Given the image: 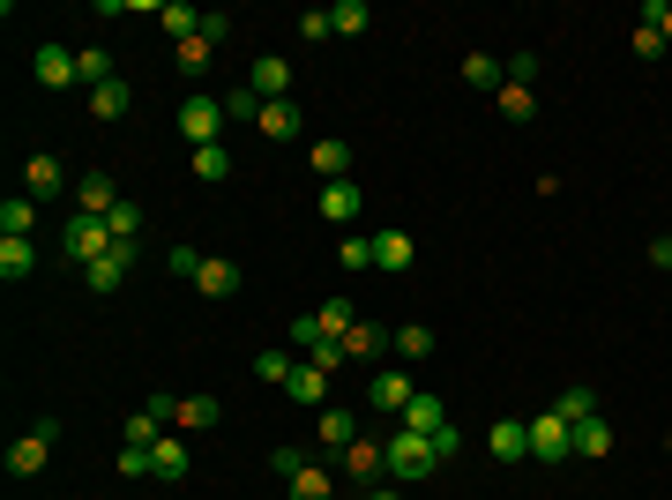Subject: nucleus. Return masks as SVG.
<instances>
[{
	"instance_id": "obj_14",
	"label": "nucleus",
	"mask_w": 672,
	"mask_h": 500,
	"mask_svg": "<svg viewBox=\"0 0 672 500\" xmlns=\"http://www.w3.org/2000/svg\"><path fill=\"white\" fill-rule=\"evenodd\" d=\"M23 187H31V202H60V195H68L60 158H31V165H23Z\"/></svg>"
},
{
	"instance_id": "obj_11",
	"label": "nucleus",
	"mask_w": 672,
	"mask_h": 500,
	"mask_svg": "<svg viewBox=\"0 0 672 500\" xmlns=\"http://www.w3.org/2000/svg\"><path fill=\"white\" fill-rule=\"evenodd\" d=\"M31 75H38V90H68V83H76V53L45 38L38 53H31Z\"/></svg>"
},
{
	"instance_id": "obj_38",
	"label": "nucleus",
	"mask_w": 672,
	"mask_h": 500,
	"mask_svg": "<svg viewBox=\"0 0 672 500\" xmlns=\"http://www.w3.org/2000/svg\"><path fill=\"white\" fill-rule=\"evenodd\" d=\"M336 269H374V240L344 232V240H336Z\"/></svg>"
},
{
	"instance_id": "obj_49",
	"label": "nucleus",
	"mask_w": 672,
	"mask_h": 500,
	"mask_svg": "<svg viewBox=\"0 0 672 500\" xmlns=\"http://www.w3.org/2000/svg\"><path fill=\"white\" fill-rule=\"evenodd\" d=\"M299 463H306V456H299V449H269V470H277V478H292Z\"/></svg>"
},
{
	"instance_id": "obj_43",
	"label": "nucleus",
	"mask_w": 672,
	"mask_h": 500,
	"mask_svg": "<svg viewBox=\"0 0 672 500\" xmlns=\"http://www.w3.org/2000/svg\"><path fill=\"white\" fill-rule=\"evenodd\" d=\"M105 224H113V240H142V209H135V202H120Z\"/></svg>"
},
{
	"instance_id": "obj_16",
	"label": "nucleus",
	"mask_w": 672,
	"mask_h": 500,
	"mask_svg": "<svg viewBox=\"0 0 672 500\" xmlns=\"http://www.w3.org/2000/svg\"><path fill=\"white\" fill-rule=\"evenodd\" d=\"M359 209H367V187H359V179H329V187H322V217H329V224H351Z\"/></svg>"
},
{
	"instance_id": "obj_19",
	"label": "nucleus",
	"mask_w": 672,
	"mask_h": 500,
	"mask_svg": "<svg viewBox=\"0 0 672 500\" xmlns=\"http://www.w3.org/2000/svg\"><path fill=\"white\" fill-rule=\"evenodd\" d=\"M374 269H389V277H396V269H412V232L381 224V232H374Z\"/></svg>"
},
{
	"instance_id": "obj_26",
	"label": "nucleus",
	"mask_w": 672,
	"mask_h": 500,
	"mask_svg": "<svg viewBox=\"0 0 672 500\" xmlns=\"http://www.w3.org/2000/svg\"><path fill=\"white\" fill-rule=\"evenodd\" d=\"M285 493H292V500H329V493H336V478L322 470V463H299L292 478H285Z\"/></svg>"
},
{
	"instance_id": "obj_35",
	"label": "nucleus",
	"mask_w": 672,
	"mask_h": 500,
	"mask_svg": "<svg viewBox=\"0 0 672 500\" xmlns=\"http://www.w3.org/2000/svg\"><path fill=\"white\" fill-rule=\"evenodd\" d=\"M329 23H336V38H359V31H374V8L367 0H336Z\"/></svg>"
},
{
	"instance_id": "obj_44",
	"label": "nucleus",
	"mask_w": 672,
	"mask_h": 500,
	"mask_svg": "<svg viewBox=\"0 0 672 500\" xmlns=\"http://www.w3.org/2000/svg\"><path fill=\"white\" fill-rule=\"evenodd\" d=\"M210 68V38H187L179 45V75H202Z\"/></svg>"
},
{
	"instance_id": "obj_6",
	"label": "nucleus",
	"mask_w": 672,
	"mask_h": 500,
	"mask_svg": "<svg viewBox=\"0 0 672 500\" xmlns=\"http://www.w3.org/2000/svg\"><path fill=\"white\" fill-rule=\"evenodd\" d=\"M68 254H76V261H105V254H113V224H105V217H68Z\"/></svg>"
},
{
	"instance_id": "obj_28",
	"label": "nucleus",
	"mask_w": 672,
	"mask_h": 500,
	"mask_svg": "<svg viewBox=\"0 0 672 500\" xmlns=\"http://www.w3.org/2000/svg\"><path fill=\"white\" fill-rule=\"evenodd\" d=\"M292 374H299V351H292V344H277V351H254V381H277V388H285Z\"/></svg>"
},
{
	"instance_id": "obj_24",
	"label": "nucleus",
	"mask_w": 672,
	"mask_h": 500,
	"mask_svg": "<svg viewBox=\"0 0 672 500\" xmlns=\"http://www.w3.org/2000/svg\"><path fill=\"white\" fill-rule=\"evenodd\" d=\"M389 344H396V336L381 329V322H367V314H359V329L344 336V359H381V351H389Z\"/></svg>"
},
{
	"instance_id": "obj_18",
	"label": "nucleus",
	"mask_w": 672,
	"mask_h": 500,
	"mask_svg": "<svg viewBox=\"0 0 672 500\" xmlns=\"http://www.w3.org/2000/svg\"><path fill=\"white\" fill-rule=\"evenodd\" d=\"M306 322H314V336H336V344H344V336L359 329V306H351V299H322Z\"/></svg>"
},
{
	"instance_id": "obj_8",
	"label": "nucleus",
	"mask_w": 672,
	"mask_h": 500,
	"mask_svg": "<svg viewBox=\"0 0 672 500\" xmlns=\"http://www.w3.org/2000/svg\"><path fill=\"white\" fill-rule=\"evenodd\" d=\"M359 433H367V426H359V411H344V404H329V411L314 418V449H329V456H344Z\"/></svg>"
},
{
	"instance_id": "obj_33",
	"label": "nucleus",
	"mask_w": 672,
	"mask_h": 500,
	"mask_svg": "<svg viewBox=\"0 0 672 500\" xmlns=\"http://www.w3.org/2000/svg\"><path fill=\"white\" fill-rule=\"evenodd\" d=\"M576 456H613V418H605V411L576 426Z\"/></svg>"
},
{
	"instance_id": "obj_20",
	"label": "nucleus",
	"mask_w": 672,
	"mask_h": 500,
	"mask_svg": "<svg viewBox=\"0 0 672 500\" xmlns=\"http://www.w3.org/2000/svg\"><path fill=\"white\" fill-rule=\"evenodd\" d=\"M217 418H224V404H217V396H179V411H172V426H179V433H210Z\"/></svg>"
},
{
	"instance_id": "obj_4",
	"label": "nucleus",
	"mask_w": 672,
	"mask_h": 500,
	"mask_svg": "<svg viewBox=\"0 0 672 500\" xmlns=\"http://www.w3.org/2000/svg\"><path fill=\"white\" fill-rule=\"evenodd\" d=\"M568 456H576V426H568L560 411H538L531 418V463L553 470V463H568Z\"/></svg>"
},
{
	"instance_id": "obj_30",
	"label": "nucleus",
	"mask_w": 672,
	"mask_h": 500,
	"mask_svg": "<svg viewBox=\"0 0 672 500\" xmlns=\"http://www.w3.org/2000/svg\"><path fill=\"white\" fill-rule=\"evenodd\" d=\"M314 179H351V142H314Z\"/></svg>"
},
{
	"instance_id": "obj_51",
	"label": "nucleus",
	"mask_w": 672,
	"mask_h": 500,
	"mask_svg": "<svg viewBox=\"0 0 672 500\" xmlns=\"http://www.w3.org/2000/svg\"><path fill=\"white\" fill-rule=\"evenodd\" d=\"M367 500H404V486H389V478H381V486H367Z\"/></svg>"
},
{
	"instance_id": "obj_47",
	"label": "nucleus",
	"mask_w": 672,
	"mask_h": 500,
	"mask_svg": "<svg viewBox=\"0 0 672 500\" xmlns=\"http://www.w3.org/2000/svg\"><path fill=\"white\" fill-rule=\"evenodd\" d=\"M120 478H150V449L127 441V449H120Z\"/></svg>"
},
{
	"instance_id": "obj_48",
	"label": "nucleus",
	"mask_w": 672,
	"mask_h": 500,
	"mask_svg": "<svg viewBox=\"0 0 672 500\" xmlns=\"http://www.w3.org/2000/svg\"><path fill=\"white\" fill-rule=\"evenodd\" d=\"M642 23H650V31L672 45V8H665V0H650V8H642Z\"/></svg>"
},
{
	"instance_id": "obj_9",
	"label": "nucleus",
	"mask_w": 672,
	"mask_h": 500,
	"mask_svg": "<svg viewBox=\"0 0 672 500\" xmlns=\"http://www.w3.org/2000/svg\"><path fill=\"white\" fill-rule=\"evenodd\" d=\"M127 261H135V240H113V254H105V261H90V269H83V284H90L97 299H113V292L127 284Z\"/></svg>"
},
{
	"instance_id": "obj_29",
	"label": "nucleus",
	"mask_w": 672,
	"mask_h": 500,
	"mask_svg": "<svg viewBox=\"0 0 672 500\" xmlns=\"http://www.w3.org/2000/svg\"><path fill=\"white\" fill-rule=\"evenodd\" d=\"M127 105H135V83H120V75L105 90H90V113H97V120H127Z\"/></svg>"
},
{
	"instance_id": "obj_17",
	"label": "nucleus",
	"mask_w": 672,
	"mask_h": 500,
	"mask_svg": "<svg viewBox=\"0 0 672 500\" xmlns=\"http://www.w3.org/2000/svg\"><path fill=\"white\" fill-rule=\"evenodd\" d=\"M285 396H292V404H306V411H329V374L299 359V374L285 381Z\"/></svg>"
},
{
	"instance_id": "obj_36",
	"label": "nucleus",
	"mask_w": 672,
	"mask_h": 500,
	"mask_svg": "<svg viewBox=\"0 0 672 500\" xmlns=\"http://www.w3.org/2000/svg\"><path fill=\"white\" fill-rule=\"evenodd\" d=\"M553 411L568 418V426H583V418H598V388H590V381H576V388H560V404H553Z\"/></svg>"
},
{
	"instance_id": "obj_23",
	"label": "nucleus",
	"mask_w": 672,
	"mask_h": 500,
	"mask_svg": "<svg viewBox=\"0 0 672 500\" xmlns=\"http://www.w3.org/2000/svg\"><path fill=\"white\" fill-rule=\"evenodd\" d=\"M254 135H269V142H292V135H299V105H292V97L262 105V120H254Z\"/></svg>"
},
{
	"instance_id": "obj_3",
	"label": "nucleus",
	"mask_w": 672,
	"mask_h": 500,
	"mask_svg": "<svg viewBox=\"0 0 672 500\" xmlns=\"http://www.w3.org/2000/svg\"><path fill=\"white\" fill-rule=\"evenodd\" d=\"M172 120H179V135H187L195 150H210L217 135H224V97H202V90H195V97H179Z\"/></svg>"
},
{
	"instance_id": "obj_39",
	"label": "nucleus",
	"mask_w": 672,
	"mask_h": 500,
	"mask_svg": "<svg viewBox=\"0 0 672 500\" xmlns=\"http://www.w3.org/2000/svg\"><path fill=\"white\" fill-rule=\"evenodd\" d=\"M396 351H404V359H433V329H426V322H404V329H396Z\"/></svg>"
},
{
	"instance_id": "obj_40",
	"label": "nucleus",
	"mask_w": 672,
	"mask_h": 500,
	"mask_svg": "<svg viewBox=\"0 0 672 500\" xmlns=\"http://www.w3.org/2000/svg\"><path fill=\"white\" fill-rule=\"evenodd\" d=\"M299 359H306V367H322V374H336V367H344V344H336V336H314Z\"/></svg>"
},
{
	"instance_id": "obj_50",
	"label": "nucleus",
	"mask_w": 672,
	"mask_h": 500,
	"mask_svg": "<svg viewBox=\"0 0 672 500\" xmlns=\"http://www.w3.org/2000/svg\"><path fill=\"white\" fill-rule=\"evenodd\" d=\"M650 261H658V269L672 277V240H650Z\"/></svg>"
},
{
	"instance_id": "obj_7",
	"label": "nucleus",
	"mask_w": 672,
	"mask_h": 500,
	"mask_svg": "<svg viewBox=\"0 0 672 500\" xmlns=\"http://www.w3.org/2000/svg\"><path fill=\"white\" fill-rule=\"evenodd\" d=\"M247 90H254V97H262V105H277V97H292V60H285V53H262V60H254V68H247Z\"/></svg>"
},
{
	"instance_id": "obj_31",
	"label": "nucleus",
	"mask_w": 672,
	"mask_h": 500,
	"mask_svg": "<svg viewBox=\"0 0 672 500\" xmlns=\"http://www.w3.org/2000/svg\"><path fill=\"white\" fill-rule=\"evenodd\" d=\"M501 75H508V68L494 60V53H463V83H471V90H494V97H501Z\"/></svg>"
},
{
	"instance_id": "obj_46",
	"label": "nucleus",
	"mask_w": 672,
	"mask_h": 500,
	"mask_svg": "<svg viewBox=\"0 0 672 500\" xmlns=\"http://www.w3.org/2000/svg\"><path fill=\"white\" fill-rule=\"evenodd\" d=\"M635 60H658V53H665V38H658V31H650V23H635Z\"/></svg>"
},
{
	"instance_id": "obj_45",
	"label": "nucleus",
	"mask_w": 672,
	"mask_h": 500,
	"mask_svg": "<svg viewBox=\"0 0 672 500\" xmlns=\"http://www.w3.org/2000/svg\"><path fill=\"white\" fill-rule=\"evenodd\" d=\"M165 269H172V277H187V284H195V269H202V254H195V247H172V254H165Z\"/></svg>"
},
{
	"instance_id": "obj_5",
	"label": "nucleus",
	"mask_w": 672,
	"mask_h": 500,
	"mask_svg": "<svg viewBox=\"0 0 672 500\" xmlns=\"http://www.w3.org/2000/svg\"><path fill=\"white\" fill-rule=\"evenodd\" d=\"M53 441H60V418H38V426L8 449V478H38L45 456H53Z\"/></svg>"
},
{
	"instance_id": "obj_12",
	"label": "nucleus",
	"mask_w": 672,
	"mask_h": 500,
	"mask_svg": "<svg viewBox=\"0 0 672 500\" xmlns=\"http://www.w3.org/2000/svg\"><path fill=\"white\" fill-rule=\"evenodd\" d=\"M486 449H494V463H523L531 456V418H494Z\"/></svg>"
},
{
	"instance_id": "obj_41",
	"label": "nucleus",
	"mask_w": 672,
	"mask_h": 500,
	"mask_svg": "<svg viewBox=\"0 0 672 500\" xmlns=\"http://www.w3.org/2000/svg\"><path fill=\"white\" fill-rule=\"evenodd\" d=\"M292 31H299V38H306V45H329V38H336V23H329V8H306V15H299Z\"/></svg>"
},
{
	"instance_id": "obj_27",
	"label": "nucleus",
	"mask_w": 672,
	"mask_h": 500,
	"mask_svg": "<svg viewBox=\"0 0 672 500\" xmlns=\"http://www.w3.org/2000/svg\"><path fill=\"white\" fill-rule=\"evenodd\" d=\"M31 224H38V202H31V195H8V202H0V240H31Z\"/></svg>"
},
{
	"instance_id": "obj_1",
	"label": "nucleus",
	"mask_w": 672,
	"mask_h": 500,
	"mask_svg": "<svg viewBox=\"0 0 672 500\" xmlns=\"http://www.w3.org/2000/svg\"><path fill=\"white\" fill-rule=\"evenodd\" d=\"M433 470H441L433 433H404V426H396V433H389V486H404V493H412V486H426Z\"/></svg>"
},
{
	"instance_id": "obj_34",
	"label": "nucleus",
	"mask_w": 672,
	"mask_h": 500,
	"mask_svg": "<svg viewBox=\"0 0 672 500\" xmlns=\"http://www.w3.org/2000/svg\"><path fill=\"white\" fill-rule=\"evenodd\" d=\"M76 83H90V90L113 83V53H105V45H83V53H76Z\"/></svg>"
},
{
	"instance_id": "obj_10",
	"label": "nucleus",
	"mask_w": 672,
	"mask_h": 500,
	"mask_svg": "<svg viewBox=\"0 0 672 500\" xmlns=\"http://www.w3.org/2000/svg\"><path fill=\"white\" fill-rule=\"evenodd\" d=\"M412 396H419L412 374H374V381H367V411H374V418H404Z\"/></svg>"
},
{
	"instance_id": "obj_2",
	"label": "nucleus",
	"mask_w": 672,
	"mask_h": 500,
	"mask_svg": "<svg viewBox=\"0 0 672 500\" xmlns=\"http://www.w3.org/2000/svg\"><path fill=\"white\" fill-rule=\"evenodd\" d=\"M336 463H344V478H351L359 493H367V486H381V478H389V433H359V441H351Z\"/></svg>"
},
{
	"instance_id": "obj_15",
	"label": "nucleus",
	"mask_w": 672,
	"mask_h": 500,
	"mask_svg": "<svg viewBox=\"0 0 672 500\" xmlns=\"http://www.w3.org/2000/svg\"><path fill=\"white\" fill-rule=\"evenodd\" d=\"M113 209H120L113 179H105V172H83V179H76V217H113Z\"/></svg>"
},
{
	"instance_id": "obj_13",
	"label": "nucleus",
	"mask_w": 672,
	"mask_h": 500,
	"mask_svg": "<svg viewBox=\"0 0 672 500\" xmlns=\"http://www.w3.org/2000/svg\"><path fill=\"white\" fill-rule=\"evenodd\" d=\"M195 292H202V299H232V292H240V261L202 254V269H195Z\"/></svg>"
},
{
	"instance_id": "obj_32",
	"label": "nucleus",
	"mask_w": 672,
	"mask_h": 500,
	"mask_svg": "<svg viewBox=\"0 0 672 500\" xmlns=\"http://www.w3.org/2000/svg\"><path fill=\"white\" fill-rule=\"evenodd\" d=\"M31 269H38V247H31V240H0V277H8V284H23Z\"/></svg>"
},
{
	"instance_id": "obj_37",
	"label": "nucleus",
	"mask_w": 672,
	"mask_h": 500,
	"mask_svg": "<svg viewBox=\"0 0 672 500\" xmlns=\"http://www.w3.org/2000/svg\"><path fill=\"white\" fill-rule=\"evenodd\" d=\"M195 179H202V187H224V179H232V150H224V142L195 150Z\"/></svg>"
},
{
	"instance_id": "obj_25",
	"label": "nucleus",
	"mask_w": 672,
	"mask_h": 500,
	"mask_svg": "<svg viewBox=\"0 0 672 500\" xmlns=\"http://www.w3.org/2000/svg\"><path fill=\"white\" fill-rule=\"evenodd\" d=\"M494 105H501V120H515V127L538 120V90H531V83H501V97H494Z\"/></svg>"
},
{
	"instance_id": "obj_22",
	"label": "nucleus",
	"mask_w": 672,
	"mask_h": 500,
	"mask_svg": "<svg viewBox=\"0 0 672 500\" xmlns=\"http://www.w3.org/2000/svg\"><path fill=\"white\" fill-rule=\"evenodd\" d=\"M150 478H165V486H187V441H158V449H150Z\"/></svg>"
},
{
	"instance_id": "obj_21",
	"label": "nucleus",
	"mask_w": 672,
	"mask_h": 500,
	"mask_svg": "<svg viewBox=\"0 0 672 500\" xmlns=\"http://www.w3.org/2000/svg\"><path fill=\"white\" fill-rule=\"evenodd\" d=\"M396 426H404V433H441V426H449V411H441V396H412V404H404V418H396Z\"/></svg>"
},
{
	"instance_id": "obj_42",
	"label": "nucleus",
	"mask_w": 672,
	"mask_h": 500,
	"mask_svg": "<svg viewBox=\"0 0 672 500\" xmlns=\"http://www.w3.org/2000/svg\"><path fill=\"white\" fill-rule=\"evenodd\" d=\"M224 120H262V97H254L247 83H240V90H224Z\"/></svg>"
}]
</instances>
